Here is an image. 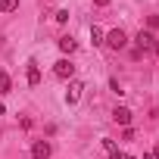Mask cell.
Here are the masks:
<instances>
[{"instance_id": "cell-17", "label": "cell", "mask_w": 159, "mask_h": 159, "mask_svg": "<svg viewBox=\"0 0 159 159\" xmlns=\"http://www.w3.org/2000/svg\"><path fill=\"white\" fill-rule=\"evenodd\" d=\"M150 159H159V150H153V153H150Z\"/></svg>"}, {"instance_id": "cell-4", "label": "cell", "mask_w": 159, "mask_h": 159, "mask_svg": "<svg viewBox=\"0 0 159 159\" xmlns=\"http://www.w3.org/2000/svg\"><path fill=\"white\" fill-rule=\"evenodd\" d=\"M50 153H53L50 140H34L31 143V159H50Z\"/></svg>"}, {"instance_id": "cell-16", "label": "cell", "mask_w": 159, "mask_h": 159, "mask_svg": "<svg viewBox=\"0 0 159 159\" xmlns=\"http://www.w3.org/2000/svg\"><path fill=\"white\" fill-rule=\"evenodd\" d=\"M94 7H109V0H94Z\"/></svg>"}, {"instance_id": "cell-6", "label": "cell", "mask_w": 159, "mask_h": 159, "mask_svg": "<svg viewBox=\"0 0 159 159\" xmlns=\"http://www.w3.org/2000/svg\"><path fill=\"white\" fill-rule=\"evenodd\" d=\"M81 91H84L81 84L72 81V84H69V91H66V103H69V106H75V103H78V97H81Z\"/></svg>"}, {"instance_id": "cell-10", "label": "cell", "mask_w": 159, "mask_h": 159, "mask_svg": "<svg viewBox=\"0 0 159 159\" xmlns=\"http://www.w3.org/2000/svg\"><path fill=\"white\" fill-rule=\"evenodd\" d=\"M10 88H13V81H10V75L0 69V94H10Z\"/></svg>"}, {"instance_id": "cell-3", "label": "cell", "mask_w": 159, "mask_h": 159, "mask_svg": "<svg viewBox=\"0 0 159 159\" xmlns=\"http://www.w3.org/2000/svg\"><path fill=\"white\" fill-rule=\"evenodd\" d=\"M134 44H137V50H140V53H147V50H153V47H156V38H153V31H143V28H140V31L134 34Z\"/></svg>"}, {"instance_id": "cell-15", "label": "cell", "mask_w": 159, "mask_h": 159, "mask_svg": "<svg viewBox=\"0 0 159 159\" xmlns=\"http://www.w3.org/2000/svg\"><path fill=\"white\" fill-rule=\"evenodd\" d=\"M147 28H150V31L159 28V16H147Z\"/></svg>"}, {"instance_id": "cell-13", "label": "cell", "mask_w": 159, "mask_h": 159, "mask_svg": "<svg viewBox=\"0 0 159 159\" xmlns=\"http://www.w3.org/2000/svg\"><path fill=\"white\" fill-rule=\"evenodd\" d=\"M53 19H56V22H59V25H66V22H69V10H59V13H56V16H53Z\"/></svg>"}, {"instance_id": "cell-11", "label": "cell", "mask_w": 159, "mask_h": 159, "mask_svg": "<svg viewBox=\"0 0 159 159\" xmlns=\"http://www.w3.org/2000/svg\"><path fill=\"white\" fill-rule=\"evenodd\" d=\"M19 10V0H0V13H16Z\"/></svg>"}, {"instance_id": "cell-5", "label": "cell", "mask_w": 159, "mask_h": 159, "mask_svg": "<svg viewBox=\"0 0 159 159\" xmlns=\"http://www.w3.org/2000/svg\"><path fill=\"white\" fill-rule=\"evenodd\" d=\"M112 122L128 128V125H131V109H128V106H116V109H112Z\"/></svg>"}, {"instance_id": "cell-7", "label": "cell", "mask_w": 159, "mask_h": 159, "mask_svg": "<svg viewBox=\"0 0 159 159\" xmlns=\"http://www.w3.org/2000/svg\"><path fill=\"white\" fill-rule=\"evenodd\" d=\"M25 78H28V84H31V88H38V84H41V69H38V62H28Z\"/></svg>"}, {"instance_id": "cell-20", "label": "cell", "mask_w": 159, "mask_h": 159, "mask_svg": "<svg viewBox=\"0 0 159 159\" xmlns=\"http://www.w3.org/2000/svg\"><path fill=\"white\" fill-rule=\"evenodd\" d=\"M122 159H134V156H122Z\"/></svg>"}, {"instance_id": "cell-14", "label": "cell", "mask_w": 159, "mask_h": 159, "mask_svg": "<svg viewBox=\"0 0 159 159\" xmlns=\"http://www.w3.org/2000/svg\"><path fill=\"white\" fill-rule=\"evenodd\" d=\"M109 91H112V94H125V91H122V84L116 81V78H109Z\"/></svg>"}, {"instance_id": "cell-9", "label": "cell", "mask_w": 159, "mask_h": 159, "mask_svg": "<svg viewBox=\"0 0 159 159\" xmlns=\"http://www.w3.org/2000/svg\"><path fill=\"white\" fill-rule=\"evenodd\" d=\"M103 147H106V153L112 156V159H122L125 153H119V147H116V140H109V137H103Z\"/></svg>"}, {"instance_id": "cell-2", "label": "cell", "mask_w": 159, "mask_h": 159, "mask_svg": "<svg viewBox=\"0 0 159 159\" xmlns=\"http://www.w3.org/2000/svg\"><path fill=\"white\" fill-rule=\"evenodd\" d=\"M53 75L56 78H62V81H66V78H75V66H72V59H56V66H53Z\"/></svg>"}, {"instance_id": "cell-8", "label": "cell", "mask_w": 159, "mask_h": 159, "mask_svg": "<svg viewBox=\"0 0 159 159\" xmlns=\"http://www.w3.org/2000/svg\"><path fill=\"white\" fill-rule=\"evenodd\" d=\"M56 44H59V50H62V53H75V47H78V44H75V38H72V34H62V38H59V41H56Z\"/></svg>"}, {"instance_id": "cell-19", "label": "cell", "mask_w": 159, "mask_h": 159, "mask_svg": "<svg viewBox=\"0 0 159 159\" xmlns=\"http://www.w3.org/2000/svg\"><path fill=\"white\" fill-rule=\"evenodd\" d=\"M153 50H156V56H159V41H156V47H153Z\"/></svg>"}, {"instance_id": "cell-12", "label": "cell", "mask_w": 159, "mask_h": 159, "mask_svg": "<svg viewBox=\"0 0 159 159\" xmlns=\"http://www.w3.org/2000/svg\"><path fill=\"white\" fill-rule=\"evenodd\" d=\"M103 38H106V34H103L97 25H91V41H94V47H97V44H103Z\"/></svg>"}, {"instance_id": "cell-1", "label": "cell", "mask_w": 159, "mask_h": 159, "mask_svg": "<svg viewBox=\"0 0 159 159\" xmlns=\"http://www.w3.org/2000/svg\"><path fill=\"white\" fill-rule=\"evenodd\" d=\"M103 44H106V47H112V50H122V47H128V34H125L122 28H112V31L103 38Z\"/></svg>"}, {"instance_id": "cell-18", "label": "cell", "mask_w": 159, "mask_h": 159, "mask_svg": "<svg viewBox=\"0 0 159 159\" xmlns=\"http://www.w3.org/2000/svg\"><path fill=\"white\" fill-rule=\"evenodd\" d=\"M3 112H7V106H3V103H0V116H3Z\"/></svg>"}]
</instances>
